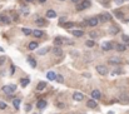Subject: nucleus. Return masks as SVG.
I'll use <instances>...</instances> for the list:
<instances>
[{
	"label": "nucleus",
	"instance_id": "nucleus-1",
	"mask_svg": "<svg viewBox=\"0 0 129 114\" xmlns=\"http://www.w3.org/2000/svg\"><path fill=\"white\" fill-rule=\"evenodd\" d=\"M1 90L5 94H11V93H14V91L16 90V85H14V84H11V85H4L1 88Z\"/></svg>",
	"mask_w": 129,
	"mask_h": 114
},
{
	"label": "nucleus",
	"instance_id": "nucleus-2",
	"mask_svg": "<svg viewBox=\"0 0 129 114\" xmlns=\"http://www.w3.org/2000/svg\"><path fill=\"white\" fill-rule=\"evenodd\" d=\"M97 18H98V20H99V21H103V23H104V21H106V20H110V19H112V16H110V14H108V13H105V14H101V15H98Z\"/></svg>",
	"mask_w": 129,
	"mask_h": 114
},
{
	"label": "nucleus",
	"instance_id": "nucleus-3",
	"mask_svg": "<svg viewBox=\"0 0 129 114\" xmlns=\"http://www.w3.org/2000/svg\"><path fill=\"white\" fill-rule=\"evenodd\" d=\"M97 72L100 74V75H105L106 73H108V69H106L104 65H98L97 67Z\"/></svg>",
	"mask_w": 129,
	"mask_h": 114
},
{
	"label": "nucleus",
	"instance_id": "nucleus-4",
	"mask_svg": "<svg viewBox=\"0 0 129 114\" xmlns=\"http://www.w3.org/2000/svg\"><path fill=\"white\" fill-rule=\"evenodd\" d=\"M98 23H99L98 18H92V19H89V20L87 21V24H88V25H90V26H97Z\"/></svg>",
	"mask_w": 129,
	"mask_h": 114
},
{
	"label": "nucleus",
	"instance_id": "nucleus-5",
	"mask_svg": "<svg viewBox=\"0 0 129 114\" xmlns=\"http://www.w3.org/2000/svg\"><path fill=\"white\" fill-rule=\"evenodd\" d=\"M112 48H113V45H112L110 41H104L103 44H101V49L103 50H110Z\"/></svg>",
	"mask_w": 129,
	"mask_h": 114
},
{
	"label": "nucleus",
	"instance_id": "nucleus-6",
	"mask_svg": "<svg viewBox=\"0 0 129 114\" xmlns=\"http://www.w3.org/2000/svg\"><path fill=\"white\" fill-rule=\"evenodd\" d=\"M92 96H93V99H94V100H98V99H100L101 94H100L99 90H93L92 91Z\"/></svg>",
	"mask_w": 129,
	"mask_h": 114
},
{
	"label": "nucleus",
	"instance_id": "nucleus-7",
	"mask_svg": "<svg viewBox=\"0 0 129 114\" xmlns=\"http://www.w3.org/2000/svg\"><path fill=\"white\" fill-rule=\"evenodd\" d=\"M73 99L74 100H78V102H80V100L84 99V95L82 93H74L73 94Z\"/></svg>",
	"mask_w": 129,
	"mask_h": 114
},
{
	"label": "nucleus",
	"instance_id": "nucleus-8",
	"mask_svg": "<svg viewBox=\"0 0 129 114\" xmlns=\"http://www.w3.org/2000/svg\"><path fill=\"white\" fill-rule=\"evenodd\" d=\"M87 105H88V107L89 108H97V102H95V100L94 99H89L88 100V102H87Z\"/></svg>",
	"mask_w": 129,
	"mask_h": 114
},
{
	"label": "nucleus",
	"instance_id": "nucleus-9",
	"mask_svg": "<svg viewBox=\"0 0 129 114\" xmlns=\"http://www.w3.org/2000/svg\"><path fill=\"white\" fill-rule=\"evenodd\" d=\"M109 63L110 64H119L120 63V58H117V56H112L109 59Z\"/></svg>",
	"mask_w": 129,
	"mask_h": 114
},
{
	"label": "nucleus",
	"instance_id": "nucleus-10",
	"mask_svg": "<svg viewBox=\"0 0 129 114\" xmlns=\"http://www.w3.org/2000/svg\"><path fill=\"white\" fill-rule=\"evenodd\" d=\"M32 34L34 35V36L35 38H41L43 36V32H41V30H33V32H32Z\"/></svg>",
	"mask_w": 129,
	"mask_h": 114
},
{
	"label": "nucleus",
	"instance_id": "nucleus-11",
	"mask_svg": "<svg viewBox=\"0 0 129 114\" xmlns=\"http://www.w3.org/2000/svg\"><path fill=\"white\" fill-rule=\"evenodd\" d=\"M37 105H38V108H39V109H43V108H45V107H46V100H44V99L39 100Z\"/></svg>",
	"mask_w": 129,
	"mask_h": 114
},
{
	"label": "nucleus",
	"instance_id": "nucleus-12",
	"mask_svg": "<svg viewBox=\"0 0 129 114\" xmlns=\"http://www.w3.org/2000/svg\"><path fill=\"white\" fill-rule=\"evenodd\" d=\"M0 23L9 24V23H10V19H9L8 16H3V15H0Z\"/></svg>",
	"mask_w": 129,
	"mask_h": 114
},
{
	"label": "nucleus",
	"instance_id": "nucleus-13",
	"mask_svg": "<svg viewBox=\"0 0 129 114\" xmlns=\"http://www.w3.org/2000/svg\"><path fill=\"white\" fill-rule=\"evenodd\" d=\"M79 3L82 4L83 9H87V8L90 6V0H84V1H79Z\"/></svg>",
	"mask_w": 129,
	"mask_h": 114
},
{
	"label": "nucleus",
	"instance_id": "nucleus-14",
	"mask_svg": "<svg viewBox=\"0 0 129 114\" xmlns=\"http://www.w3.org/2000/svg\"><path fill=\"white\" fill-rule=\"evenodd\" d=\"M45 87H46V82H40V83L38 84V87H37V90L40 91V90H43Z\"/></svg>",
	"mask_w": 129,
	"mask_h": 114
},
{
	"label": "nucleus",
	"instance_id": "nucleus-15",
	"mask_svg": "<svg viewBox=\"0 0 129 114\" xmlns=\"http://www.w3.org/2000/svg\"><path fill=\"white\" fill-rule=\"evenodd\" d=\"M46 16L50 18V19H53V18L56 16V13H55L54 10H48V11H46Z\"/></svg>",
	"mask_w": 129,
	"mask_h": 114
},
{
	"label": "nucleus",
	"instance_id": "nucleus-16",
	"mask_svg": "<svg viewBox=\"0 0 129 114\" xmlns=\"http://www.w3.org/2000/svg\"><path fill=\"white\" fill-rule=\"evenodd\" d=\"M55 75H56V74H55L54 72H48L46 78L49 79V80H54V79H55Z\"/></svg>",
	"mask_w": 129,
	"mask_h": 114
},
{
	"label": "nucleus",
	"instance_id": "nucleus-17",
	"mask_svg": "<svg viewBox=\"0 0 129 114\" xmlns=\"http://www.w3.org/2000/svg\"><path fill=\"white\" fill-rule=\"evenodd\" d=\"M114 15L118 18V19H123L124 18V14L120 11V10H114Z\"/></svg>",
	"mask_w": 129,
	"mask_h": 114
},
{
	"label": "nucleus",
	"instance_id": "nucleus-18",
	"mask_svg": "<svg viewBox=\"0 0 129 114\" xmlns=\"http://www.w3.org/2000/svg\"><path fill=\"white\" fill-rule=\"evenodd\" d=\"M61 51H63V50H61L59 46H55L54 49H53V53H54L55 55H58V56H60V55H61Z\"/></svg>",
	"mask_w": 129,
	"mask_h": 114
},
{
	"label": "nucleus",
	"instance_id": "nucleus-19",
	"mask_svg": "<svg viewBox=\"0 0 129 114\" xmlns=\"http://www.w3.org/2000/svg\"><path fill=\"white\" fill-rule=\"evenodd\" d=\"M35 23H37L39 26H44V25H45V20H44L43 19V18H38V19H37V21H35Z\"/></svg>",
	"mask_w": 129,
	"mask_h": 114
},
{
	"label": "nucleus",
	"instance_id": "nucleus-20",
	"mask_svg": "<svg viewBox=\"0 0 129 114\" xmlns=\"http://www.w3.org/2000/svg\"><path fill=\"white\" fill-rule=\"evenodd\" d=\"M28 60H29V64H30V67H32V68H35V67H37V61H35V60L32 58V56H29Z\"/></svg>",
	"mask_w": 129,
	"mask_h": 114
},
{
	"label": "nucleus",
	"instance_id": "nucleus-21",
	"mask_svg": "<svg viewBox=\"0 0 129 114\" xmlns=\"http://www.w3.org/2000/svg\"><path fill=\"white\" fill-rule=\"evenodd\" d=\"M61 43H63V39H61V38L58 36V38H55V39H54V44H55V46L61 45Z\"/></svg>",
	"mask_w": 129,
	"mask_h": 114
},
{
	"label": "nucleus",
	"instance_id": "nucleus-22",
	"mask_svg": "<svg viewBox=\"0 0 129 114\" xmlns=\"http://www.w3.org/2000/svg\"><path fill=\"white\" fill-rule=\"evenodd\" d=\"M83 34H84V32H82V30H74L73 32V35L74 36H83Z\"/></svg>",
	"mask_w": 129,
	"mask_h": 114
},
{
	"label": "nucleus",
	"instance_id": "nucleus-23",
	"mask_svg": "<svg viewBox=\"0 0 129 114\" xmlns=\"http://www.w3.org/2000/svg\"><path fill=\"white\" fill-rule=\"evenodd\" d=\"M48 51H49V48L46 46V48H43V49L39 50V51H38V54H39V55H44V54H46Z\"/></svg>",
	"mask_w": 129,
	"mask_h": 114
},
{
	"label": "nucleus",
	"instance_id": "nucleus-24",
	"mask_svg": "<svg viewBox=\"0 0 129 114\" xmlns=\"http://www.w3.org/2000/svg\"><path fill=\"white\" fill-rule=\"evenodd\" d=\"M37 46H38V43H37V41H32V43L29 44V49H30V50L37 49Z\"/></svg>",
	"mask_w": 129,
	"mask_h": 114
},
{
	"label": "nucleus",
	"instance_id": "nucleus-25",
	"mask_svg": "<svg viewBox=\"0 0 129 114\" xmlns=\"http://www.w3.org/2000/svg\"><path fill=\"white\" fill-rule=\"evenodd\" d=\"M115 49H117L118 51H125V46H124V45H122V44H117Z\"/></svg>",
	"mask_w": 129,
	"mask_h": 114
},
{
	"label": "nucleus",
	"instance_id": "nucleus-26",
	"mask_svg": "<svg viewBox=\"0 0 129 114\" xmlns=\"http://www.w3.org/2000/svg\"><path fill=\"white\" fill-rule=\"evenodd\" d=\"M13 105H14L16 109H19V107H20V100L19 99H14V100H13Z\"/></svg>",
	"mask_w": 129,
	"mask_h": 114
},
{
	"label": "nucleus",
	"instance_id": "nucleus-27",
	"mask_svg": "<svg viewBox=\"0 0 129 114\" xmlns=\"http://www.w3.org/2000/svg\"><path fill=\"white\" fill-rule=\"evenodd\" d=\"M20 82H21V87H26V85L29 84L30 80H29V79H21Z\"/></svg>",
	"mask_w": 129,
	"mask_h": 114
},
{
	"label": "nucleus",
	"instance_id": "nucleus-28",
	"mask_svg": "<svg viewBox=\"0 0 129 114\" xmlns=\"http://www.w3.org/2000/svg\"><path fill=\"white\" fill-rule=\"evenodd\" d=\"M32 32H33V30L29 29V28H24V29H23V33H24L25 35H30V34H32Z\"/></svg>",
	"mask_w": 129,
	"mask_h": 114
},
{
	"label": "nucleus",
	"instance_id": "nucleus-29",
	"mask_svg": "<svg viewBox=\"0 0 129 114\" xmlns=\"http://www.w3.org/2000/svg\"><path fill=\"white\" fill-rule=\"evenodd\" d=\"M85 44H87V46H89V48H93V46L95 45V43L93 41V40H87Z\"/></svg>",
	"mask_w": 129,
	"mask_h": 114
},
{
	"label": "nucleus",
	"instance_id": "nucleus-30",
	"mask_svg": "<svg viewBox=\"0 0 129 114\" xmlns=\"http://www.w3.org/2000/svg\"><path fill=\"white\" fill-rule=\"evenodd\" d=\"M55 80H56L58 83H63V82H64V78L61 77V75H55Z\"/></svg>",
	"mask_w": 129,
	"mask_h": 114
},
{
	"label": "nucleus",
	"instance_id": "nucleus-31",
	"mask_svg": "<svg viewBox=\"0 0 129 114\" xmlns=\"http://www.w3.org/2000/svg\"><path fill=\"white\" fill-rule=\"evenodd\" d=\"M122 39H123V41L127 45H129V36H128V35H123Z\"/></svg>",
	"mask_w": 129,
	"mask_h": 114
},
{
	"label": "nucleus",
	"instance_id": "nucleus-32",
	"mask_svg": "<svg viewBox=\"0 0 129 114\" xmlns=\"http://www.w3.org/2000/svg\"><path fill=\"white\" fill-rule=\"evenodd\" d=\"M64 26L66 29H70V28H73V26H74V23H65Z\"/></svg>",
	"mask_w": 129,
	"mask_h": 114
},
{
	"label": "nucleus",
	"instance_id": "nucleus-33",
	"mask_svg": "<svg viewBox=\"0 0 129 114\" xmlns=\"http://www.w3.org/2000/svg\"><path fill=\"white\" fill-rule=\"evenodd\" d=\"M110 33H112V34H117V33H118V28L112 26V28H110Z\"/></svg>",
	"mask_w": 129,
	"mask_h": 114
},
{
	"label": "nucleus",
	"instance_id": "nucleus-34",
	"mask_svg": "<svg viewBox=\"0 0 129 114\" xmlns=\"http://www.w3.org/2000/svg\"><path fill=\"white\" fill-rule=\"evenodd\" d=\"M21 10H23V13H24L25 15L29 14V9H28V8H24V6H23V8H21Z\"/></svg>",
	"mask_w": 129,
	"mask_h": 114
},
{
	"label": "nucleus",
	"instance_id": "nucleus-35",
	"mask_svg": "<svg viewBox=\"0 0 129 114\" xmlns=\"http://www.w3.org/2000/svg\"><path fill=\"white\" fill-rule=\"evenodd\" d=\"M6 108V104L4 102H0V109H5Z\"/></svg>",
	"mask_w": 129,
	"mask_h": 114
},
{
	"label": "nucleus",
	"instance_id": "nucleus-36",
	"mask_svg": "<svg viewBox=\"0 0 129 114\" xmlns=\"http://www.w3.org/2000/svg\"><path fill=\"white\" fill-rule=\"evenodd\" d=\"M77 10H83V6H82V4L78 1V4H77Z\"/></svg>",
	"mask_w": 129,
	"mask_h": 114
},
{
	"label": "nucleus",
	"instance_id": "nucleus-37",
	"mask_svg": "<svg viewBox=\"0 0 129 114\" xmlns=\"http://www.w3.org/2000/svg\"><path fill=\"white\" fill-rule=\"evenodd\" d=\"M115 4H118V5H122V4L124 3V0H114Z\"/></svg>",
	"mask_w": 129,
	"mask_h": 114
},
{
	"label": "nucleus",
	"instance_id": "nucleus-38",
	"mask_svg": "<svg viewBox=\"0 0 129 114\" xmlns=\"http://www.w3.org/2000/svg\"><path fill=\"white\" fill-rule=\"evenodd\" d=\"M30 109H32V105H30V104H26V105H25V110H26V112H29Z\"/></svg>",
	"mask_w": 129,
	"mask_h": 114
},
{
	"label": "nucleus",
	"instance_id": "nucleus-39",
	"mask_svg": "<svg viewBox=\"0 0 129 114\" xmlns=\"http://www.w3.org/2000/svg\"><path fill=\"white\" fill-rule=\"evenodd\" d=\"M10 69H11V74H14V70H15V68H14V67H13V65H11V68H10Z\"/></svg>",
	"mask_w": 129,
	"mask_h": 114
},
{
	"label": "nucleus",
	"instance_id": "nucleus-40",
	"mask_svg": "<svg viewBox=\"0 0 129 114\" xmlns=\"http://www.w3.org/2000/svg\"><path fill=\"white\" fill-rule=\"evenodd\" d=\"M4 63V58H0V64H3Z\"/></svg>",
	"mask_w": 129,
	"mask_h": 114
},
{
	"label": "nucleus",
	"instance_id": "nucleus-41",
	"mask_svg": "<svg viewBox=\"0 0 129 114\" xmlns=\"http://www.w3.org/2000/svg\"><path fill=\"white\" fill-rule=\"evenodd\" d=\"M39 1H40V3H45L46 0H39Z\"/></svg>",
	"mask_w": 129,
	"mask_h": 114
},
{
	"label": "nucleus",
	"instance_id": "nucleus-42",
	"mask_svg": "<svg viewBox=\"0 0 129 114\" xmlns=\"http://www.w3.org/2000/svg\"><path fill=\"white\" fill-rule=\"evenodd\" d=\"M72 1H73V3H78V1H79V0H72Z\"/></svg>",
	"mask_w": 129,
	"mask_h": 114
},
{
	"label": "nucleus",
	"instance_id": "nucleus-43",
	"mask_svg": "<svg viewBox=\"0 0 129 114\" xmlns=\"http://www.w3.org/2000/svg\"><path fill=\"white\" fill-rule=\"evenodd\" d=\"M26 1H33V0H26Z\"/></svg>",
	"mask_w": 129,
	"mask_h": 114
},
{
	"label": "nucleus",
	"instance_id": "nucleus-44",
	"mask_svg": "<svg viewBox=\"0 0 129 114\" xmlns=\"http://www.w3.org/2000/svg\"><path fill=\"white\" fill-rule=\"evenodd\" d=\"M60 1H64V0H60Z\"/></svg>",
	"mask_w": 129,
	"mask_h": 114
}]
</instances>
